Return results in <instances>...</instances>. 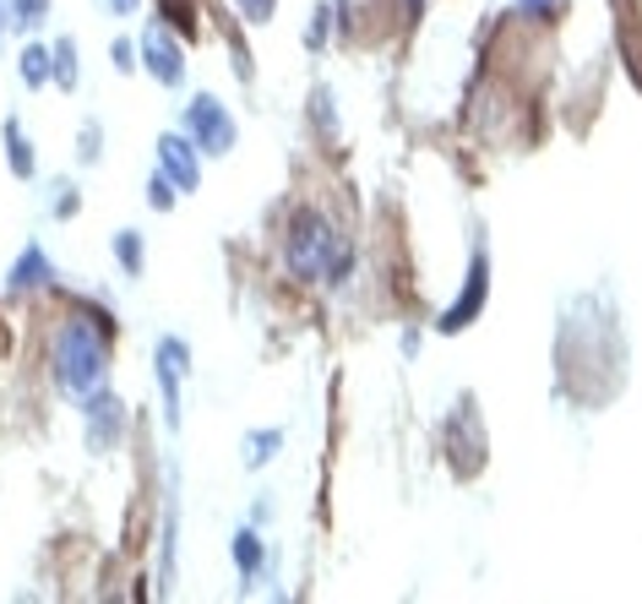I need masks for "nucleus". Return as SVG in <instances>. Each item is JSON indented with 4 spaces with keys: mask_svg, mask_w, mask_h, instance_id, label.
Masks as SVG:
<instances>
[{
    "mask_svg": "<svg viewBox=\"0 0 642 604\" xmlns=\"http://www.w3.org/2000/svg\"><path fill=\"white\" fill-rule=\"evenodd\" d=\"M284 257H289V273L300 284H343L354 273V251L343 246V235L326 224V213H317V207H300L295 213L289 240H284Z\"/></svg>",
    "mask_w": 642,
    "mask_h": 604,
    "instance_id": "f03ea898",
    "label": "nucleus"
},
{
    "mask_svg": "<svg viewBox=\"0 0 642 604\" xmlns=\"http://www.w3.org/2000/svg\"><path fill=\"white\" fill-rule=\"evenodd\" d=\"M49 191H55V196H49V213H55V218H71V213H77V185H71V180H55Z\"/></svg>",
    "mask_w": 642,
    "mask_h": 604,
    "instance_id": "6ab92c4d",
    "label": "nucleus"
},
{
    "mask_svg": "<svg viewBox=\"0 0 642 604\" xmlns=\"http://www.w3.org/2000/svg\"><path fill=\"white\" fill-rule=\"evenodd\" d=\"M174 196H180V191L169 185V174H153V180H148V207H153V213H169Z\"/></svg>",
    "mask_w": 642,
    "mask_h": 604,
    "instance_id": "aec40b11",
    "label": "nucleus"
},
{
    "mask_svg": "<svg viewBox=\"0 0 642 604\" xmlns=\"http://www.w3.org/2000/svg\"><path fill=\"white\" fill-rule=\"evenodd\" d=\"M317 121H321V132L332 137V126H337V121H332V93H326V88H317Z\"/></svg>",
    "mask_w": 642,
    "mask_h": 604,
    "instance_id": "b1692460",
    "label": "nucleus"
},
{
    "mask_svg": "<svg viewBox=\"0 0 642 604\" xmlns=\"http://www.w3.org/2000/svg\"><path fill=\"white\" fill-rule=\"evenodd\" d=\"M240 5V16L251 22V27H262V22H273V11H278V0H234Z\"/></svg>",
    "mask_w": 642,
    "mask_h": 604,
    "instance_id": "4be33fe9",
    "label": "nucleus"
},
{
    "mask_svg": "<svg viewBox=\"0 0 642 604\" xmlns=\"http://www.w3.org/2000/svg\"><path fill=\"white\" fill-rule=\"evenodd\" d=\"M0 143H5V163H11V174H16V180H33L38 158H33V143L22 137V126H16V121H5V126H0Z\"/></svg>",
    "mask_w": 642,
    "mask_h": 604,
    "instance_id": "9b49d317",
    "label": "nucleus"
},
{
    "mask_svg": "<svg viewBox=\"0 0 642 604\" xmlns=\"http://www.w3.org/2000/svg\"><path fill=\"white\" fill-rule=\"evenodd\" d=\"M284 447V431H251L245 436V468H262V463H273Z\"/></svg>",
    "mask_w": 642,
    "mask_h": 604,
    "instance_id": "f3484780",
    "label": "nucleus"
},
{
    "mask_svg": "<svg viewBox=\"0 0 642 604\" xmlns=\"http://www.w3.org/2000/svg\"><path fill=\"white\" fill-rule=\"evenodd\" d=\"M234 567H240V578H256L262 572V539H256V528H240L234 534Z\"/></svg>",
    "mask_w": 642,
    "mask_h": 604,
    "instance_id": "dca6fc26",
    "label": "nucleus"
},
{
    "mask_svg": "<svg viewBox=\"0 0 642 604\" xmlns=\"http://www.w3.org/2000/svg\"><path fill=\"white\" fill-rule=\"evenodd\" d=\"M632 22H638V27H642V0H632Z\"/></svg>",
    "mask_w": 642,
    "mask_h": 604,
    "instance_id": "cd10ccee",
    "label": "nucleus"
},
{
    "mask_svg": "<svg viewBox=\"0 0 642 604\" xmlns=\"http://www.w3.org/2000/svg\"><path fill=\"white\" fill-rule=\"evenodd\" d=\"M115 262H121V273H126V278H142V267H148V246H142V235H137V229H121V235H115Z\"/></svg>",
    "mask_w": 642,
    "mask_h": 604,
    "instance_id": "ddd939ff",
    "label": "nucleus"
},
{
    "mask_svg": "<svg viewBox=\"0 0 642 604\" xmlns=\"http://www.w3.org/2000/svg\"><path fill=\"white\" fill-rule=\"evenodd\" d=\"M110 365H115V343H110V327L99 316H60L55 321V338H49V376L66 398H93L99 387H110Z\"/></svg>",
    "mask_w": 642,
    "mask_h": 604,
    "instance_id": "f257e3e1",
    "label": "nucleus"
},
{
    "mask_svg": "<svg viewBox=\"0 0 642 604\" xmlns=\"http://www.w3.org/2000/svg\"><path fill=\"white\" fill-rule=\"evenodd\" d=\"M326 27H332V5H317V11H311V27H306V49H321V44H326Z\"/></svg>",
    "mask_w": 642,
    "mask_h": 604,
    "instance_id": "412c9836",
    "label": "nucleus"
},
{
    "mask_svg": "<svg viewBox=\"0 0 642 604\" xmlns=\"http://www.w3.org/2000/svg\"><path fill=\"white\" fill-rule=\"evenodd\" d=\"M180 132L196 143V152H207V158H223V152L240 143V126H234V115L213 99V93H196L191 104H185V115H180Z\"/></svg>",
    "mask_w": 642,
    "mask_h": 604,
    "instance_id": "7ed1b4c3",
    "label": "nucleus"
},
{
    "mask_svg": "<svg viewBox=\"0 0 642 604\" xmlns=\"http://www.w3.org/2000/svg\"><path fill=\"white\" fill-rule=\"evenodd\" d=\"M0 33H5V5H0Z\"/></svg>",
    "mask_w": 642,
    "mask_h": 604,
    "instance_id": "c756f323",
    "label": "nucleus"
},
{
    "mask_svg": "<svg viewBox=\"0 0 642 604\" xmlns=\"http://www.w3.org/2000/svg\"><path fill=\"white\" fill-rule=\"evenodd\" d=\"M77 158H82V163H99V158H104V126H99V121H88V126H82V137H77Z\"/></svg>",
    "mask_w": 642,
    "mask_h": 604,
    "instance_id": "a211bd4d",
    "label": "nucleus"
},
{
    "mask_svg": "<svg viewBox=\"0 0 642 604\" xmlns=\"http://www.w3.org/2000/svg\"><path fill=\"white\" fill-rule=\"evenodd\" d=\"M99 5H104L110 16H137V5H142V0H99Z\"/></svg>",
    "mask_w": 642,
    "mask_h": 604,
    "instance_id": "a878e982",
    "label": "nucleus"
},
{
    "mask_svg": "<svg viewBox=\"0 0 642 604\" xmlns=\"http://www.w3.org/2000/svg\"><path fill=\"white\" fill-rule=\"evenodd\" d=\"M484 295H490V257H484V246H480V251H474V262H469L463 295L442 310V321H436V327H442V332H463V327L484 310Z\"/></svg>",
    "mask_w": 642,
    "mask_h": 604,
    "instance_id": "423d86ee",
    "label": "nucleus"
},
{
    "mask_svg": "<svg viewBox=\"0 0 642 604\" xmlns=\"http://www.w3.org/2000/svg\"><path fill=\"white\" fill-rule=\"evenodd\" d=\"M442 447H447V457H452L458 474H474L484 463V425H480L474 398H463V403L452 409V420L442 425Z\"/></svg>",
    "mask_w": 642,
    "mask_h": 604,
    "instance_id": "20e7f679",
    "label": "nucleus"
},
{
    "mask_svg": "<svg viewBox=\"0 0 642 604\" xmlns=\"http://www.w3.org/2000/svg\"><path fill=\"white\" fill-rule=\"evenodd\" d=\"M55 284V262L44 246H22L16 267L5 273V295H33V289H49Z\"/></svg>",
    "mask_w": 642,
    "mask_h": 604,
    "instance_id": "9d476101",
    "label": "nucleus"
},
{
    "mask_svg": "<svg viewBox=\"0 0 642 604\" xmlns=\"http://www.w3.org/2000/svg\"><path fill=\"white\" fill-rule=\"evenodd\" d=\"M159 174H169V185L180 196L202 185V152H196V143L185 132H163L159 137Z\"/></svg>",
    "mask_w": 642,
    "mask_h": 604,
    "instance_id": "0eeeda50",
    "label": "nucleus"
},
{
    "mask_svg": "<svg viewBox=\"0 0 642 604\" xmlns=\"http://www.w3.org/2000/svg\"><path fill=\"white\" fill-rule=\"evenodd\" d=\"M137 49H131V38H115V71H137V60H131Z\"/></svg>",
    "mask_w": 642,
    "mask_h": 604,
    "instance_id": "393cba45",
    "label": "nucleus"
},
{
    "mask_svg": "<svg viewBox=\"0 0 642 604\" xmlns=\"http://www.w3.org/2000/svg\"><path fill=\"white\" fill-rule=\"evenodd\" d=\"M517 11L534 16V22H544V16H555V0H517Z\"/></svg>",
    "mask_w": 642,
    "mask_h": 604,
    "instance_id": "5701e85b",
    "label": "nucleus"
},
{
    "mask_svg": "<svg viewBox=\"0 0 642 604\" xmlns=\"http://www.w3.org/2000/svg\"><path fill=\"white\" fill-rule=\"evenodd\" d=\"M142 66L153 71V82H163V88L185 82V49L169 38V27H148L142 33Z\"/></svg>",
    "mask_w": 642,
    "mask_h": 604,
    "instance_id": "1a4fd4ad",
    "label": "nucleus"
},
{
    "mask_svg": "<svg viewBox=\"0 0 642 604\" xmlns=\"http://www.w3.org/2000/svg\"><path fill=\"white\" fill-rule=\"evenodd\" d=\"M332 5H337V11H348V0H332Z\"/></svg>",
    "mask_w": 642,
    "mask_h": 604,
    "instance_id": "c85d7f7f",
    "label": "nucleus"
},
{
    "mask_svg": "<svg viewBox=\"0 0 642 604\" xmlns=\"http://www.w3.org/2000/svg\"><path fill=\"white\" fill-rule=\"evenodd\" d=\"M420 5H425V0H403V11H409V16H420Z\"/></svg>",
    "mask_w": 642,
    "mask_h": 604,
    "instance_id": "bb28decb",
    "label": "nucleus"
},
{
    "mask_svg": "<svg viewBox=\"0 0 642 604\" xmlns=\"http://www.w3.org/2000/svg\"><path fill=\"white\" fill-rule=\"evenodd\" d=\"M185 360H191V349H185L180 338H159L153 365H159V392H163V420H169V431H180V376H185Z\"/></svg>",
    "mask_w": 642,
    "mask_h": 604,
    "instance_id": "6e6552de",
    "label": "nucleus"
},
{
    "mask_svg": "<svg viewBox=\"0 0 642 604\" xmlns=\"http://www.w3.org/2000/svg\"><path fill=\"white\" fill-rule=\"evenodd\" d=\"M49 82L55 88H77V38H55V49H49Z\"/></svg>",
    "mask_w": 642,
    "mask_h": 604,
    "instance_id": "f8f14e48",
    "label": "nucleus"
},
{
    "mask_svg": "<svg viewBox=\"0 0 642 604\" xmlns=\"http://www.w3.org/2000/svg\"><path fill=\"white\" fill-rule=\"evenodd\" d=\"M16 77L22 88H49V44H27L16 60Z\"/></svg>",
    "mask_w": 642,
    "mask_h": 604,
    "instance_id": "4468645a",
    "label": "nucleus"
},
{
    "mask_svg": "<svg viewBox=\"0 0 642 604\" xmlns=\"http://www.w3.org/2000/svg\"><path fill=\"white\" fill-rule=\"evenodd\" d=\"M82 414H88V425H82L88 453H115V442L126 436V403L110 387H99L93 398H82Z\"/></svg>",
    "mask_w": 642,
    "mask_h": 604,
    "instance_id": "39448f33",
    "label": "nucleus"
},
{
    "mask_svg": "<svg viewBox=\"0 0 642 604\" xmlns=\"http://www.w3.org/2000/svg\"><path fill=\"white\" fill-rule=\"evenodd\" d=\"M49 5H55V0H5V22H11L16 33H38L44 16H49Z\"/></svg>",
    "mask_w": 642,
    "mask_h": 604,
    "instance_id": "2eb2a0df",
    "label": "nucleus"
}]
</instances>
